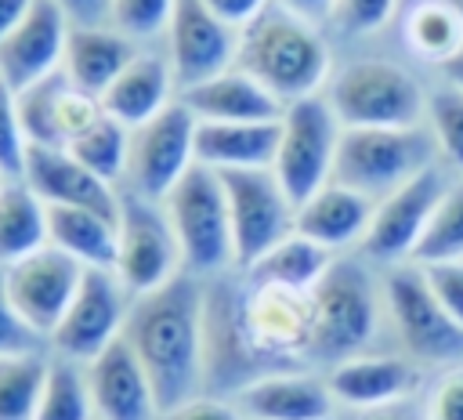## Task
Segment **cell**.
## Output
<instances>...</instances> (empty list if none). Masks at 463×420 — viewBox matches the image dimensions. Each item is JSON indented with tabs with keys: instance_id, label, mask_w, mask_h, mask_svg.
I'll list each match as a JSON object with an SVG mask.
<instances>
[{
	"instance_id": "6da1fadb",
	"label": "cell",
	"mask_w": 463,
	"mask_h": 420,
	"mask_svg": "<svg viewBox=\"0 0 463 420\" xmlns=\"http://www.w3.org/2000/svg\"><path fill=\"white\" fill-rule=\"evenodd\" d=\"M127 344L145 366L159 409H174L206 384V282L181 272L166 286L134 297L123 326Z\"/></svg>"
},
{
	"instance_id": "7a4b0ae2",
	"label": "cell",
	"mask_w": 463,
	"mask_h": 420,
	"mask_svg": "<svg viewBox=\"0 0 463 420\" xmlns=\"http://www.w3.org/2000/svg\"><path fill=\"white\" fill-rule=\"evenodd\" d=\"M235 65L289 105L326 91L333 76V51L315 22L271 0L250 25L239 29Z\"/></svg>"
},
{
	"instance_id": "3957f363",
	"label": "cell",
	"mask_w": 463,
	"mask_h": 420,
	"mask_svg": "<svg viewBox=\"0 0 463 420\" xmlns=\"http://www.w3.org/2000/svg\"><path fill=\"white\" fill-rule=\"evenodd\" d=\"M383 311V282L373 275L369 261L336 257L329 272L311 290V355L326 366L365 355L380 333Z\"/></svg>"
},
{
	"instance_id": "277c9868",
	"label": "cell",
	"mask_w": 463,
	"mask_h": 420,
	"mask_svg": "<svg viewBox=\"0 0 463 420\" xmlns=\"http://www.w3.org/2000/svg\"><path fill=\"white\" fill-rule=\"evenodd\" d=\"M322 94L344 127L427 123V87L394 58H351L347 65L333 69Z\"/></svg>"
},
{
	"instance_id": "5b68a950",
	"label": "cell",
	"mask_w": 463,
	"mask_h": 420,
	"mask_svg": "<svg viewBox=\"0 0 463 420\" xmlns=\"http://www.w3.org/2000/svg\"><path fill=\"white\" fill-rule=\"evenodd\" d=\"M434 163H441V152L427 123L420 127H344L333 181L380 203Z\"/></svg>"
},
{
	"instance_id": "8992f818",
	"label": "cell",
	"mask_w": 463,
	"mask_h": 420,
	"mask_svg": "<svg viewBox=\"0 0 463 420\" xmlns=\"http://www.w3.org/2000/svg\"><path fill=\"white\" fill-rule=\"evenodd\" d=\"M166 221L181 246L184 272L206 279L235 268V243H232V217L228 196L217 170L195 163L163 199Z\"/></svg>"
},
{
	"instance_id": "52a82bcc",
	"label": "cell",
	"mask_w": 463,
	"mask_h": 420,
	"mask_svg": "<svg viewBox=\"0 0 463 420\" xmlns=\"http://www.w3.org/2000/svg\"><path fill=\"white\" fill-rule=\"evenodd\" d=\"M380 282L383 311L402 355L416 366H463V326L438 304L423 268L412 261L391 264L383 268Z\"/></svg>"
},
{
	"instance_id": "ba28073f",
	"label": "cell",
	"mask_w": 463,
	"mask_h": 420,
	"mask_svg": "<svg viewBox=\"0 0 463 420\" xmlns=\"http://www.w3.org/2000/svg\"><path fill=\"white\" fill-rule=\"evenodd\" d=\"M340 138H344V123L336 119L326 94H311L282 109L271 170L293 203H304L307 196H315L322 185L333 181Z\"/></svg>"
},
{
	"instance_id": "9c48e42d",
	"label": "cell",
	"mask_w": 463,
	"mask_h": 420,
	"mask_svg": "<svg viewBox=\"0 0 463 420\" xmlns=\"http://www.w3.org/2000/svg\"><path fill=\"white\" fill-rule=\"evenodd\" d=\"M116 279L130 297H145L184 272L181 246L166 221L163 203L141 199L119 188V217H116Z\"/></svg>"
},
{
	"instance_id": "30bf717a",
	"label": "cell",
	"mask_w": 463,
	"mask_h": 420,
	"mask_svg": "<svg viewBox=\"0 0 463 420\" xmlns=\"http://www.w3.org/2000/svg\"><path fill=\"white\" fill-rule=\"evenodd\" d=\"M195 134H199V119L181 98L174 105H166L159 116H152L148 123L134 127L123 192L163 203L166 192L199 163L195 159Z\"/></svg>"
},
{
	"instance_id": "8fae6325",
	"label": "cell",
	"mask_w": 463,
	"mask_h": 420,
	"mask_svg": "<svg viewBox=\"0 0 463 420\" xmlns=\"http://www.w3.org/2000/svg\"><path fill=\"white\" fill-rule=\"evenodd\" d=\"M232 217L235 268L246 272L257 257H264L275 243L297 232V203L279 185L275 170H232L221 174Z\"/></svg>"
},
{
	"instance_id": "7c38bea8",
	"label": "cell",
	"mask_w": 463,
	"mask_h": 420,
	"mask_svg": "<svg viewBox=\"0 0 463 420\" xmlns=\"http://www.w3.org/2000/svg\"><path fill=\"white\" fill-rule=\"evenodd\" d=\"M452 177L456 174L445 163H434L420 177H412L409 185H402L398 192L380 199L358 253L369 264H380V268L412 261V253H416V246H420V239H423V232H427L441 196L452 185Z\"/></svg>"
},
{
	"instance_id": "4fadbf2b",
	"label": "cell",
	"mask_w": 463,
	"mask_h": 420,
	"mask_svg": "<svg viewBox=\"0 0 463 420\" xmlns=\"http://www.w3.org/2000/svg\"><path fill=\"white\" fill-rule=\"evenodd\" d=\"M239 322L268 369H289V362L311 355V293L246 279L239 290Z\"/></svg>"
},
{
	"instance_id": "5bb4252c",
	"label": "cell",
	"mask_w": 463,
	"mask_h": 420,
	"mask_svg": "<svg viewBox=\"0 0 463 420\" xmlns=\"http://www.w3.org/2000/svg\"><path fill=\"white\" fill-rule=\"evenodd\" d=\"M130 301L134 297L116 279V272L87 268L69 311L61 315V322H58V329L51 333L47 344L54 348L58 358L87 366L112 340L123 337V326H127V315H130Z\"/></svg>"
},
{
	"instance_id": "9a60e30c",
	"label": "cell",
	"mask_w": 463,
	"mask_h": 420,
	"mask_svg": "<svg viewBox=\"0 0 463 420\" xmlns=\"http://www.w3.org/2000/svg\"><path fill=\"white\" fill-rule=\"evenodd\" d=\"M83 264L72 261L69 253L54 250L51 243L7 268H0L7 297L14 301V308L22 311V319L43 337L51 340V333L58 329L61 315L69 311L80 282H83Z\"/></svg>"
},
{
	"instance_id": "2e32d148",
	"label": "cell",
	"mask_w": 463,
	"mask_h": 420,
	"mask_svg": "<svg viewBox=\"0 0 463 420\" xmlns=\"http://www.w3.org/2000/svg\"><path fill=\"white\" fill-rule=\"evenodd\" d=\"M163 43H166L163 54L174 69L177 91H188V87L232 69L239 58V29L221 22L199 0H177Z\"/></svg>"
},
{
	"instance_id": "e0dca14e",
	"label": "cell",
	"mask_w": 463,
	"mask_h": 420,
	"mask_svg": "<svg viewBox=\"0 0 463 420\" xmlns=\"http://www.w3.org/2000/svg\"><path fill=\"white\" fill-rule=\"evenodd\" d=\"M72 22L54 0H33L25 18L0 43V83L14 94L61 72Z\"/></svg>"
},
{
	"instance_id": "ac0fdd59",
	"label": "cell",
	"mask_w": 463,
	"mask_h": 420,
	"mask_svg": "<svg viewBox=\"0 0 463 420\" xmlns=\"http://www.w3.org/2000/svg\"><path fill=\"white\" fill-rule=\"evenodd\" d=\"M18 98V116L29 134V145H61L69 148L83 130H90L105 109L98 94L80 91L76 83L65 80V72H54L25 91Z\"/></svg>"
},
{
	"instance_id": "d6986e66",
	"label": "cell",
	"mask_w": 463,
	"mask_h": 420,
	"mask_svg": "<svg viewBox=\"0 0 463 420\" xmlns=\"http://www.w3.org/2000/svg\"><path fill=\"white\" fill-rule=\"evenodd\" d=\"M87 391L94 406V420H159V398L156 387L137 362L127 337L112 340L98 358L83 366Z\"/></svg>"
},
{
	"instance_id": "ffe728a7",
	"label": "cell",
	"mask_w": 463,
	"mask_h": 420,
	"mask_svg": "<svg viewBox=\"0 0 463 420\" xmlns=\"http://www.w3.org/2000/svg\"><path fill=\"white\" fill-rule=\"evenodd\" d=\"M22 181L47 206H87L101 214H119V185H109L94 170H87L61 145H29Z\"/></svg>"
},
{
	"instance_id": "44dd1931",
	"label": "cell",
	"mask_w": 463,
	"mask_h": 420,
	"mask_svg": "<svg viewBox=\"0 0 463 420\" xmlns=\"http://www.w3.org/2000/svg\"><path fill=\"white\" fill-rule=\"evenodd\" d=\"M235 406L246 420H329L336 398L326 377L304 369H271L239 387Z\"/></svg>"
},
{
	"instance_id": "7402d4cb",
	"label": "cell",
	"mask_w": 463,
	"mask_h": 420,
	"mask_svg": "<svg viewBox=\"0 0 463 420\" xmlns=\"http://www.w3.org/2000/svg\"><path fill=\"white\" fill-rule=\"evenodd\" d=\"M326 384L336 398V406L347 409H373L398 398L416 395L420 387V366L405 355H354L336 366H329Z\"/></svg>"
},
{
	"instance_id": "603a6c76",
	"label": "cell",
	"mask_w": 463,
	"mask_h": 420,
	"mask_svg": "<svg viewBox=\"0 0 463 420\" xmlns=\"http://www.w3.org/2000/svg\"><path fill=\"white\" fill-rule=\"evenodd\" d=\"M177 98H181V91H177V80H174L166 54L141 47L123 65V72L101 91V109L134 130V127L148 123L152 116H159Z\"/></svg>"
},
{
	"instance_id": "cb8c5ba5",
	"label": "cell",
	"mask_w": 463,
	"mask_h": 420,
	"mask_svg": "<svg viewBox=\"0 0 463 420\" xmlns=\"http://www.w3.org/2000/svg\"><path fill=\"white\" fill-rule=\"evenodd\" d=\"M373 210H376V203L369 196H362L340 181H329L315 196L297 203V232L340 257L344 250L362 246V239L373 224Z\"/></svg>"
},
{
	"instance_id": "d4e9b609",
	"label": "cell",
	"mask_w": 463,
	"mask_h": 420,
	"mask_svg": "<svg viewBox=\"0 0 463 420\" xmlns=\"http://www.w3.org/2000/svg\"><path fill=\"white\" fill-rule=\"evenodd\" d=\"M181 101L195 112L199 123H271L286 109L260 80L239 65L181 91Z\"/></svg>"
},
{
	"instance_id": "484cf974",
	"label": "cell",
	"mask_w": 463,
	"mask_h": 420,
	"mask_svg": "<svg viewBox=\"0 0 463 420\" xmlns=\"http://www.w3.org/2000/svg\"><path fill=\"white\" fill-rule=\"evenodd\" d=\"M141 47L116 33L112 25H72L69 43H65V62L61 72L69 83H76L87 94H98L123 72V65L137 54Z\"/></svg>"
},
{
	"instance_id": "4316f807",
	"label": "cell",
	"mask_w": 463,
	"mask_h": 420,
	"mask_svg": "<svg viewBox=\"0 0 463 420\" xmlns=\"http://www.w3.org/2000/svg\"><path fill=\"white\" fill-rule=\"evenodd\" d=\"M279 119L271 123H199L195 159L217 174L264 170L275 163Z\"/></svg>"
},
{
	"instance_id": "83f0119b",
	"label": "cell",
	"mask_w": 463,
	"mask_h": 420,
	"mask_svg": "<svg viewBox=\"0 0 463 420\" xmlns=\"http://www.w3.org/2000/svg\"><path fill=\"white\" fill-rule=\"evenodd\" d=\"M119 217V214H116ZM116 217L87 206H47V243L83 268L116 264Z\"/></svg>"
},
{
	"instance_id": "f1b7e54d",
	"label": "cell",
	"mask_w": 463,
	"mask_h": 420,
	"mask_svg": "<svg viewBox=\"0 0 463 420\" xmlns=\"http://www.w3.org/2000/svg\"><path fill=\"white\" fill-rule=\"evenodd\" d=\"M402 40L412 58L441 72L463 51V18L449 0H412L402 14Z\"/></svg>"
},
{
	"instance_id": "f546056e",
	"label": "cell",
	"mask_w": 463,
	"mask_h": 420,
	"mask_svg": "<svg viewBox=\"0 0 463 420\" xmlns=\"http://www.w3.org/2000/svg\"><path fill=\"white\" fill-rule=\"evenodd\" d=\"M333 261H336V253H329L326 246L293 232L282 243H275L264 257H257L242 275L250 282H268V286H286V290L311 293L318 286V279L329 272Z\"/></svg>"
},
{
	"instance_id": "4dcf8cb0",
	"label": "cell",
	"mask_w": 463,
	"mask_h": 420,
	"mask_svg": "<svg viewBox=\"0 0 463 420\" xmlns=\"http://www.w3.org/2000/svg\"><path fill=\"white\" fill-rule=\"evenodd\" d=\"M47 246V203L18 177L0 188V268Z\"/></svg>"
},
{
	"instance_id": "1f68e13d",
	"label": "cell",
	"mask_w": 463,
	"mask_h": 420,
	"mask_svg": "<svg viewBox=\"0 0 463 420\" xmlns=\"http://www.w3.org/2000/svg\"><path fill=\"white\" fill-rule=\"evenodd\" d=\"M69 152L87 167L94 170L98 177H105L109 185H119L123 188V174H127V152H130V127H123L119 119H112L109 112L90 127L83 130Z\"/></svg>"
},
{
	"instance_id": "d6a6232c",
	"label": "cell",
	"mask_w": 463,
	"mask_h": 420,
	"mask_svg": "<svg viewBox=\"0 0 463 420\" xmlns=\"http://www.w3.org/2000/svg\"><path fill=\"white\" fill-rule=\"evenodd\" d=\"M36 420H94L90 391H87V373L80 362L69 358H51L47 380L40 391Z\"/></svg>"
},
{
	"instance_id": "836d02e7",
	"label": "cell",
	"mask_w": 463,
	"mask_h": 420,
	"mask_svg": "<svg viewBox=\"0 0 463 420\" xmlns=\"http://www.w3.org/2000/svg\"><path fill=\"white\" fill-rule=\"evenodd\" d=\"M51 358L40 351L0 358V420H36Z\"/></svg>"
},
{
	"instance_id": "e575fe53",
	"label": "cell",
	"mask_w": 463,
	"mask_h": 420,
	"mask_svg": "<svg viewBox=\"0 0 463 420\" xmlns=\"http://www.w3.org/2000/svg\"><path fill=\"white\" fill-rule=\"evenodd\" d=\"M427 127L438 141L441 163L452 174H463V87L438 80L427 87Z\"/></svg>"
},
{
	"instance_id": "d590c367",
	"label": "cell",
	"mask_w": 463,
	"mask_h": 420,
	"mask_svg": "<svg viewBox=\"0 0 463 420\" xmlns=\"http://www.w3.org/2000/svg\"><path fill=\"white\" fill-rule=\"evenodd\" d=\"M434 261H463V174L452 177L449 192L441 196L412 264H434Z\"/></svg>"
},
{
	"instance_id": "8d00e7d4",
	"label": "cell",
	"mask_w": 463,
	"mask_h": 420,
	"mask_svg": "<svg viewBox=\"0 0 463 420\" xmlns=\"http://www.w3.org/2000/svg\"><path fill=\"white\" fill-rule=\"evenodd\" d=\"M174 7H177V0H109L105 25H112L116 33H123L127 40H134L141 47L148 40L166 36Z\"/></svg>"
},
{
	"instance_id": "74e56055",
	"label": "cell",
	"mask_w": 463,
	"mask_h": 420,
	"mask_svg": "<svg viewBox=\"0 0 463 420\" xmlns=\"http://www.w3.org/2000/svg\"><path fill=\"white\" fill-rule=\"evenodd\" d=\"M29 156V134L18 116V98L7 83H0V177L18 181Z\"/></svg>"
},
{
	"instance_id": "f35d334b",
	"label": "cell",
	"mask_w": 463,
	"mask_h": 420,
	"mask_svg": "<svg viewBox=\"0 0 463 420\" xmlns=\"http://www.w3.org/2000/svg\"><path fill=\"white\" fill-rule=\"evenodd\" d=\"M394 14H398V0H336L329 22L347 36H373L387 29Z\"/></svg>"
},
{
	"instance_id": "ab89813d",
	"label": "cell",
	"mask_w": 463,
	"mask_h": 420,
	"mask_svg": "<svg viewBox=\"0 0 463 420\" xmlns=\"http://www.w3.org/2000/svg\"><path fill=\"white\" fill-rule=\"evenodd\" d=\"M40 340L43 337L22 319V311L7 297V286H4V275H0V358L33 355V351H40Z\"/></svg>"
},
{
	"instance_id": "60d3db41",
	"label": "cell",
	"mask_w": 463,
	"mask_h": 420,
	"mask_svg": "<svg viewBox=\"0 0 463 420\" xmlns=\"http://www.w3.org/2000/svg\"><path fill=\"white\" fill-rule=\"evenodd\" d=\"M423 279L430 286V293L438 297V304L463 326V261H434V264H420Z\"/></svg>"
},
{
	"instance_id": "b9f144b4",
	"label": "cell",
	"mask_w": 463,
	"mask_h": 420,
	"mask_svg": "<svg viewBox=\"0 0 463 420\" xmlns=\"http://www.w3.org/2000/svg\"><path fill=\"white\" fill-rule=\"evenodd\" d=\"M427 420H463V366L449 369L427 398Z\"/></svg>"
},
{
	"instance_id": "7bdbcfd3",
	"label": "cell",
	"mask_w": 463,
	"mask_h": 420,
	"mask_svg": "<svg viewBox=\"0 0 463 420\" xmlns=\"http://www.w3.org/2000/svg\"><path fill=\"white\" fill-rule=\"evenodd\" d=\"M159 420H246L235 402H224L217 395H195L174 409H166Z\"/></svg>"
},
{
	"instance_id": "ee69618b",
	"label": "cell",
	"mask_w": 463,
	"mask_h": 420,
	"mask_svg": "<svg viewBox=\"0 0 463 420\" xmlns=\"http://www.w3.org/2000/svg\"><path fill=\"white\" fill-rule=\"evenodd\" d=\"M344 420H427V402H420L416 395L387 402V406H373V409H347Z\"/></svg>"
},
{
	"instance_id": "f6af8a7d",
	"label": "cell",
	"mask_w": 463,
	"mask_h": 420,
	"mask_svg": "<svg viewBox=\"0 0 463 420\" xmlns=\"http://www.w3.org/2000/svg\"><path fill=\"white\" fill-rule=\"evenodd\" d=\"M203 7H210L221 22H228V25H235V29H242V25H250L271 0H199Z\"/></svg>"
},
{
	"instance_id": "bcb514c9",
	"label": "cell",
	"mask_w": 463,
	"mask_h": 420,
	"mask_svg": "<svg viewBox=\"0 0 463 420\" xmlns=\"http://www.w3.org/2000/svg\"><path fill=\"white\" fill-rule=\"evenodd\" d=\"M72 25H101L109 18V0H54Z\"/></svg>"
},
{
	"instance_id": "7dc6e473",
	"label": "cell",
	"mask_w": 463,
	"mask_h": 420,
	"mask_svg": "<svg viewBox=\"0 0 463 420\" xmlns=\"http://www.w3.org/2000/svg\"><path fill=\"white\" fill-rule=\"evenodd\" d=\"M275 4H282L286 11H293V14H300V18L315 22V25L329 22L333 18V7H336V0H275Z\"/></svg>"
},
{
	"instance_id": "c3c4849f",
	"label": "cell",
	"mask_w": 463,
	"mask_h": 420,
	"mask_svg": "<svg viewBox=\"0 0 463 420\" xmlns=\"http://www.w3.org/2000/svg\"><path fill=\"white\" fill-rule=\"evenodd\" d=\"M29 7H33V0H0V43L11 36V29L25 18Z\"/></svg>"
},
{
	"instance_id": "681fc988",
	"label": "cell",
	"mask_w": 463,
	"mask_h": 420,
	"mask_svg": "<svg viewBox=\"0 0 463 420\" xmlns=\"http://www.w3.org/2000/svg\"><path fill=\"white\" fill-rule=\"evenodd\" d=\"M441 80H452V83H459V87H463V51H459L445 69H441Z\"/></svg>"
},
{
	"instance_id": "f907efd6",
	"label": "cell",
	"mask_w": 463,
	"mask_h": 420,
	"mask_svg": "<svg viewBox=\"0 0 463 420\" xmlns=\"http://www.w3.org/2000/svg\"><path fill=\"white\" fill-rule=\"evenodd\" d=\"M449 4H452V7L459 11V18H463V0H449Z\"/></svg>"
},
{
	"instance_id": "816d5d0a",
	"label": "cell",
	"mask_w": 463,
	"mask_h": 420,
	"mask_svg": "<svg viewBox=\"0 0 463 420\" xmlns=\"http://www.w3.org/2000/svg\"><path fill=\"white\" fill-rule=\"evenodd\" d=\"M0 188H4V177H0Z\"/></svg>"
}]
</instances>
